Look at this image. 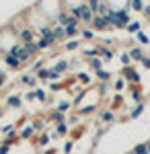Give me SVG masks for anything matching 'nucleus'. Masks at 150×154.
<instances>
[{
  "label": "nucleus",
  "mask_w": 150,
  "mask_h": 154,
  "mask_svg": "<svg viewBox=\"0 0 150 154\" xmlns=\"http://www.w3.org/2000/svg\"><path fill=\"white\" fill-rule=\"evenodd\" d=\"M72 17L74 19H78L80 23H84V25H91L92 23V19H95V12H92V8L86 4V2H82V4H78L76 8H72Z\"/></svg>",
  "instance_id": "f257e3e1"
},
{
  "label": "nucleus",
  "mask_w": 150,
  "mask_h": 154,
  "mask_svg": "<svg viewBox=\"0 0 150 154\" xmlns=\"http://www.w3.org/2000/svg\"><path fill=\"white\" fill-rule=\"evenodd\" d=\"M37 39H39L37 31H35L33 27H29V25H25L23 29L19 31V41H21V43H33Z\"/></svg>",
  "instance_id": "f03ea898"
},
{
  "label": "nucleus",
  "mask_w": 150,
  "mask_h": 154,
  "mask_svg": "<svg viewBox=\"0 0 150 154\" xmlns=\"http://www.w3.org/2000/svg\"><path fill=\"white\" fill-rule=\"evenodd\" d=\"M56 19H58V23L62 25V27H68V25L80 23V21H78V19H74V17H72V12L66 11V8H60V11L56 12Z\"/></svg>",
  "instance_id": "7ed1b4c3"
},
{
  "label": "nucleus",
  "mask_w": 150,
  "mask_h": 154,
  "mask_svg": "<svg viewBox=\"0 0 150 154\" xmlns=\"http://www.w3.org/2000/svg\"><path fill=\"white\" fill-rule=\"evenodd\" d=\"M91 25H92L95 31H109V29H111L109 19H107V17H101V14H95V19H92Z\"/></svg>",
  "instance_id": "20e7f679"
},
{
  "label": "nucleus",
  "mask_w": 150,
  "mask_h": 154,
  "mask_svg": "<svg viewBox=\"0 0 150 154\" xmlns=\"http://www.w3.org/2000/svg\"><path fill=\"white\" fill-rule=\"evenodd\" d=\"M23 95H19V93H11V95L6 97V103H8V107H12V109H21L23 107Z\"/></svg>",
  "instance_id": "39448f33"
},
{
  "label": "nucleus",
  "mask_w": 150,
  "mask_h": 154,
  "mask_svg": "<svg viewBox=\"0 0 150 154\" xmlns=\"http://www.w3.org/2000/svg\"><path fill=\"white\" fill-rule=\"evenodd\" d=\"M4 64H6V68H11V70H21V68H23L21 60L17 58V56H12V54H6V56H4Z\"/></svg>",
  "instance_id": "423d86ee"
},
{
  "label": "nucleus",
  "mask_w": 150,
  "mask_h": 154,
  "mask_svg": "<svg viewBox=\"0 0 150 154\" xmlns=\"http://www.w3.org/2000/svg\"><path fill=\"white\" fill-rule=\"evenodd\" d=\"M123 78H126L127 82H136V84L140 82V74L134 70L132 66H126V68H123Z\"/></svg>",
  "instance_id": "0eeeda50"
},
{
  "label": "nucleus",
  "mask_w": 150,
  "mask_h": 154,
  "mask_svg": "<svg viewBox=\"0 0 150 154\" xmlns=\"http://www.w3.org/2000/svg\"><path fill=\"white\" fill-rule=\"evenodd\" d=\"M45 62H47L45 58H37L33 64L29 66V74H35V76H37V72H41L43 68H45Z\"/></svg>",
  "instance_id": "6e6552de"
},
{
  "label": "nucleus",
  "mask_w": 150,
  "mask_h": 154,
  "mask_svg": "<svg viewBox=\"0 0 150 154\" xmlns=\"http://www.w3.org/2000/svg\"><path fill=\"white\" fill-rule=\"evenodd\" d=\"M56 70L60 72V74H64V72H68L70 68H72V62L70 60H64V58H60L58 62H56V66H54Z\"/></svg>",
  "instance_id": "1a4fd4ad"
},
{
  "label": "nucleus",
  "mask_w": 150,
  "mask_h": 154,
  "mask_svg": "<svg viewBox=\"0 0 150 154\" xmlns=\"http://www.w3.org/2000/svg\"><path fill=\"white\" fill-rule=\"evenodd\" d=\"M37 80H39V78H37L35 74H23V76H21V84H27V86H31V88L37 84Z\"/></svg>",
  "instance_id": "9d476101"
},
{
  "label": "nucleus",
  "mask_w": 150,
  "mask_h": 154,
  "mask_svg": "<svg viewBox=\"0 0 150 154\" xmlns=\"http://www.w3.org/2000/svg\"><path fill=\"white\" fill-rule=\"evenodd\" d=\"M99 117H101V121H105V123H111V121H115V113H113L111 109H105V111L99 113Z\"/></svg>",
  "instance_id": "9b49d317"
},
{
  "label": "nucleus",
  "mask_w": 150,
  "mask_h": 154,
  "mask_svg": "<svg viewBox=\"0 0 150 154\" xmlns=\"http://www.w3.org/2000/svg\"><path fill=\"white\" fill-rule=\"evenodd\" d=\"M89 66H91L95 72L103 70V58H101V56H97V58H91V60H89Z\"/></svg>",
  "instance_id": "f8f14e48"
},
{
  "label": "nucleus",
  "mask_w": 150,
  "mask_h": 154,
  "mask_svg": "<svg viewBox=\"0 0 150 154\" xmlns=\"http://www.w3.org/2000/svg\"><path fill=\"white\" fill-rule=\"evenodd\" d=\"M130 58H132V62H142L144 60V51L140 48H132L130 49Z\"/></svg>",
  "instance_id": "ddd939ff"
},
{
  "label": "nucleus",
  "mask_w": 150,
  "mask_h": 154,
  "mask_svg": "<svg viewBox=\"0 0 150 154\" xmlns=\"http://www.w3.org/2000/svg\"><path fill=\"white\" fill-rule=\"evenodd\" d=\"M49 119H52V121H56V125H58V123H64V121H66V113H62V111L56 109V111H52Z\"/></svg>",
  "instance_id": "4468645a"
},
{
  "label": "nucleus",
  "mask_w": 150,
  "mask_h": 154,
  "mask_svg": "<svg viewBox=\"0 0 150 154\" xmlns=\"http://www.w3.org/2000/svg\"><path fill=\"white\" fill-rule=\"evenodd\" d=\"M95 76H97V80H99V82H109V78H111V72L99 70V72H95Z\"/></svg>",
  "instance_id": "2eb2a0df"
},
{
  "label": "nucleus",
  "mask_w": 150,
  "mask_h": 154,
  "mask_svg": "<svg viewBox=\"0 0 150 154\" xmlns=\"http://www.w3.org/2000/svg\"><path fill=\"white\" fill-rule=\"evenodd\" d=\"M78 45H80V43H78V39H70V41H66L62 48L66 49V51H74V49H78Z\"/></svg>",
  "instance_id": "dca6fc26"
},
{
  "label": "nucleus",
  "mask_w": 150,
  "mask_h": 154,
  "mask_svg": "<svg viewBox=\"0 0 150 154\" xmlns=\"http://www.w3.org/2000/svg\"><path fill=\"white\" fill-rule=\"evenodd\" d=\"M134 154H150V150H148V144L144 142V144H136V148L132 150Z\"/></svg>",
  "instance_id": "f3484780"
},
{
  "label": "nucleus",
  "mask_w": 150,
  "mask_h": 154,
  "mask_svg": "<svg viewBox=\"0 0 150 154\" xmlns=\"http://www.w3.org/2000/svg\"><path fill=\"white\" fill-rule=\"evenodd\" d=\"M92 37H95V29H80V39L91 41Z\"/></svg>",
  "instance_id": "a211bd4d"
},
{
  "label": "nucleus",
  "mask_w": 150,
  "mask_h": 154,
  "mask_svg": "<svg viewBox=\"0 0 150 154\" xmlns=\"http://www.w3.org/2000/svg\"><path fill=\"white\" fill-rule=\"evenodd\" d=\"M37 45H39V51L54 48V43H52V41H47V39H43V37H39V39H37Z\"/></svg>",
  "instance_id": "6ab92c4d"
},
{
  "label": "nucleus",
  "mask_w": 150,
  "mask_h": 154,
  "mask_svg": "<svg viewBox=\"0 0 150 154\" xmlns=\"http://www.w3.org/2000/svg\"><path fill=\"white\" fill-rule=\"evenodd\" d=\"M127 8H134V11H144V4H142V0H130L127 2Z\"/></svg>",
  "instance_id": "aec40b11"
},
{
  "label": "nucleus",
  "mask_w": 150,
  "mask_h": 154,
  "mask_svg": "<svg viewBox=\"0 0 150 154\" xmlns=\"http://www.w3.org/2000/svg\"><path fill=\"white\" fill-rule=\"evenodd\" d=\"M76 80H78L80 84H84V86H89V84H91V76H89L86 72H80V74L76 76Z\"/></svg>",
  "instance_id": "412c9836"
},
{
  "label": "nucleus",
  "mask_w": 150,
  "mask_h": 154,
  "mask_svg": "<svg viewBox=\"0 0 150 154\" xmlns=\"http://www.w3.org/2000/svg\"><path fill=\"white\" fill-rule=\"evenodd\" d=\"M2 134H6L8 138H17V128L14 125H4L2 128Z\"/></svg>",
  "instance_id": "4be33fe9"
},
{
  "label": "nucleus",
  "mask_w": 150,
  "mask_h": 154,
  "mask_svg": "<svg viewBox=\"0 0 150 154\" xmlns=\"http://www.w3.org/2000/svg\"><path fill=\"white\" fill-rule=\"evenodd\" d=\"M99 56H101V58H103V60H111V58H113V51L101 45V48H99Z\"/></svg>",
  "instance_id": "5701e85b"
},
{
  "label": "nucleus",
  "mask_w": 150,
  "mask_h": 154,
  "mask_svg": "<svg viewBox=\"0 0 150 154\" xmlns=\"http://www.w3.org/2000/svg\"><path fill=\"white\" fill-rule=\"evenodd\" d=\"M33 125H27V128H23V130H21V138H23V140H29V138H31V136H33Z\"/></svg>",
  "instance_id": "b1692460"
},
{
  "label": "nucleus",
  "mask_w": 150,
  "mask_h": 154,
  "mask_svg": "<svg viewBox=\"0 0 150 154\" xmlns=\"http://www.w3.org/2000/svg\"><path fill=\"white\" fill-rule=\"evenodd\" d=\"M126 31L127 33H140V23L138 21H132V23L126 27Z\"/></svg>",
  "instance_id": "393cba45"
},
{
  "label": "nucleus",
  "mask_w": 150,
  "mask_h": 154,
  "mask_svg": "<svg viewBox=\"0 0 150 154\" xmlns=\"http://www.w3.org/2000/svg\"><path fill=\"white\" fill-rule=\"evenodd\" d=\"M142 111H144V103H142V105H136V107H134V109H132V113H130V117H132V119L140 117V115H142Z\"/></svg>",
  "instance_id": "a878e982"
},
{
  "label": "nucleus",
  "mask_w": 150,
  "mask_h": 154,
  "mask_svg": "<svg viewBox=\"0 0 150 154\" xmlns=\"http://www.w3.org/2000/svg\"><path fill=\"white\" fill-rule=\"evenodd\" d=\"M35 93H37V101H41V103H47V101H49V97H47V93L43 88H37Z\"/></svg>",
  "instance_id": "bb28decb"
},
{
  "label": "nucleus",
  "mask_w": 150,
  "mask_h": 154,
  "mask_svg": "<svg viewBox=\"0 0 150 154\" xmlns=\"http://www.w3.org/2000/svg\"><path fill=\"white\" fill-rule=\"evenodd\" d=\"M132 101H134V103H138V105H142V93L136 91L134 86H132Z\"/></svg>",
  "instance_id": "cd10ccee"
},
{
  "label": "nucleus",
  "mask_w": 150,
  "mask_h": 154,
  "mask_svg": "<svg viewBox=\"0 0 150 154\" xmlns=\"http://www.w3.org/2000/svg\"><path fill=\"white\" fill-rule=\"evenodd\" d=\"M23 99H25V101H29V103H33L35 99H37V93H35L33 88H31V91H27V93L23 95Z\"/></svg>",
  "instance_id": "c85d7f7f"
},
{
  "label": "nucleus",
  "mask_w": 150,
  "mask_h": 154,
  "mask_svg": "<svg viewBox=\"0 0 150 154\" xmlns=\"http://www.w3.org/2000/svg\"><path fill=\"white\" fill-rule=\"evenodd\" d=\"M56 128H58V136H66V134H68V123H66V121H64V123H58Z\"/></svg>",
  "instance_id": "c756f323"
},
{
  "label": "nucleus",
  "mask_w": 150,
  "mask_h": 154,
  "mask_svg": "<svg viewBox=\"0 0 150 154\" xmlns=\"http://www.w3.org/2000/svg\"><path fill=\"white\" fill-rule=\"evenodd\" d=\"M33 128H35V131H45V121L43 119H37L33 123Z\"/></svg>",
  "instance_id": "7c9ffc66"
},
{
  "label": "nucleus",
  "mask_w": 150,
  "mask_h": 154,
  "mask_svg": "<svg viewBox=\"0 0 150 154\" xmlns=\"http://www.w3.org/2000/svg\"><path fill=\"white\" fill-rule=\"evenodd\" d=\"M47 72H49V68H47V66H45L41 72H37V78H39L41 82H47Z\"/></svg>",
  "instance_id": "2f4dec72"
},
{
  "label": "nucleus",
  "mask_w": 150,
  "mask_h": 154,
  "mask_svg": "<svg viewBox=\"0 0 150 154\" xmlns=\"http://www.w3.org/2000/svg\"><path fill=\"white\" fill-rule=\"evenodd\" d=\"M101 2H103V0H86V4L92 8V12H95V14H97V8H99V4H101Z\"/></svg>",
  "instance_id": "473e14b6"
},
{
  "label": "nucleus",
  "mask_w": 150,
  "mask_h": 154,
  "mask_svg": "<svg viewBox=\"0 0 150 154\" xmlns=\"http://www.w3.org/2000/svg\"><path fill=\"white\" fill-rule=\"evenodd\" d=\"M49 140H52V136L41 134V138H39V144H37V146H47V144H49Z\"/></svg>",
  "instance_id": "72a5a7b5"
},
{
  "label": "nucleus",
  "mask_w": 150,
  "mask_h": 154,
  "mask_svg": "<svg viewBox=\"0 0 150 154\" xmlns=\"http://www.w3.org/2000/svg\"><path fill=\"white\" fill-rule=\"evenodd\" d=\"M123 86H126V78H117L115 84H113V88H115V91H121Z\"/></svg>",
  "instance_id": "f704fd0d"
},
{
  "label": "nucleus",
  "mask_w": 150,
  "mask_h": 154,
  "mask_svg": "<svg viewBox=\"0 0 150 154\" xmlns=\"http://www.w3.org/2000/svg\"><path fill=\"white\" fill-rule=\"evenodd\" d=\"M6 80H8V76H6V72L0 70V91L4 88V84H6Z\"/></svg>",
  "instance_id": "c9c22d12"
},
{
  "label": "nucleus",
  "mask_w": 150,
  "mask_h": 154,
  "mask_svg": "<svg viewBox=\"0 0 150 154\" xmlns=\"http://www.w3.org/2000/svg\"><path fill=\"white\" fill-rule=\"evenodd\" d=\"M47 86H49V91H62V88H64L62 82H49Z\"/></svg>",
  "instance_id": "e433bc0d"
},
{
  "label": "nucleus",
  "mask_w": 150,
  "mask_h": 154,
  "mask_svg": "<svg viewBox=\"0 0 150 154\" xmlns=\"http://www.w3.org/2000/svg\"><path fill=\"white\" fill-rule=\"evenodd\" d=\"M136 37H138V41H140V43H148V41H150L148 35H146V33H142V31H140V33H136Z\"/></svg>",
  "instance_id": "4c0bfd02"
},
{
  "label": "nucleus",
  "mask_w": 150,
  "mask_h": 154,
  "mask_svg": "<svg viewBox=\"0 0 150 154\" xmlns=\"http://www.w3.org/2000/svg\"><path fill=\"white\" fill-rule=\"evenodd\" d=\"M121 64H123V66H130V64H132V58H130V54H123V56H121Z\"/></svg>",
  "instance_id": "58836bf2"
},
{
  "label": "nucleus",
  "mask_w": 150,
  "mask_h": 154,
  "mask_svg": "<svg viewBox=\"0 0 150 154\" xmlns=\"http://www.w3.org/2000/svg\"><path fill=\"white\" fill-rule=\"evenodd\" d=\"M142 66H144L146 70H150V56H144V60H142Z\"/></svg>",
  "instance_id": "ea45409f"
},
{
  "label": "nucleus",
  "mask_w": 150,
  "mask_h": 154,
  "mask_svg": "<svg viewBox=\"0 0 150 154\" xmlns=\"http://www.w3.org/2000/svg\"><path fill=\"white\" fill-rule=\"evenodd\" d=\"M72 148H74V142H66V146H64V152L70 154V152H72Z\"/></svg>",
  "instance_id": "a19ab883"
},
{
  "label": "nucleus",
  "mask_w": 150,
  "mask_h": 154,
  "mask_svg": "<svg viewBox=\"0 0 150 154\" xmlns=\"http://www.w3.org/2000/svg\"><path fill=\"white\" fill-rule=\"evenodd\" d=\"M144 17L150 21V6H144Z\"/></svg>",
  "instance_id": "79ce46f5"
},
{
  "label": "nucleus",
  "mask_w": 150,
  "mask_h": 154,
  "mask_svg": "<svg viewBox=\"0 0 150 154\" xmlns=\"http://www.w3.org/2000/svg\"><path fill=\"white\" fill-rule=\"evenodd\" d=\"M107 91H109V84H103V86H101V93H103V95H105Z\"/></svg>",
  "instance_id": "37998d69"
},
{
  "label": "nucleus",
  "mask_w": 150,
  "mask_h": 154,
  "mask_svg": "<svg viewBox=\"0 0 150 154\" xmlns=\"http://www.w3.org/2000/svg\"><path fill=\"white\" fill-rule=\"evenodd\" d=\"M146 144H148V150H150V140H148V142H146Z\"/></svg>",
  "instance_id": "c03bdc74"
},
{
  "label": "nucleus",
  "mask_w": 150,
  "mask_h": 154,
  "mask_svg": "<svg viewBox=\"0 0 150 154\" xmlns=\"http://www.w3.org/2000/svg\"><path fill=\"white\" fill-rule=\"evenodd\" d=\"M126 154H134V152H126Z\"/></svg>",
  "instance_id": "a18cd8bd"
}]
</instances>
